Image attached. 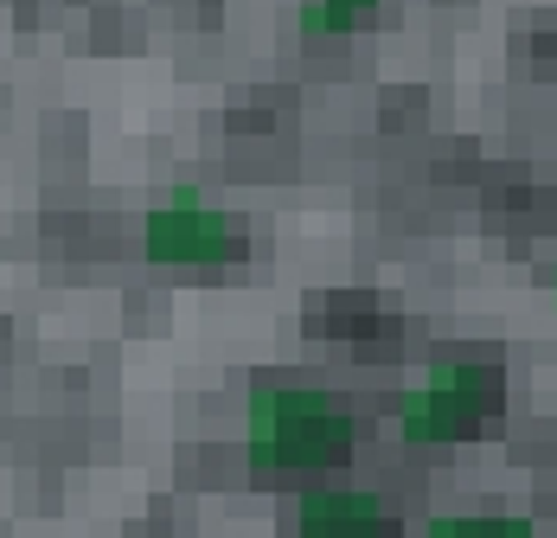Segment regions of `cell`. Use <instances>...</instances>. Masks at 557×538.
Listing matches in <instances>:
<instances>
[{
  "label": "cell",
  "mask_w": 557,
  "mask_h": 538,
  "mask_svg": "<svg viewBox=\"0 0 557 538\" xmlns=\"http://www.w3.org/2000/svg\"><path fill=\"white\" fill-rule=\"evenodd\" d=\"M212 237H219V224H212L206 212H193V206H168V212L148 224L154 257H206Z\"/></svg>",
  "instance_id": "6da1fadb"
}]
</instances>
